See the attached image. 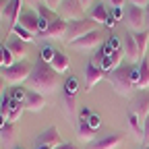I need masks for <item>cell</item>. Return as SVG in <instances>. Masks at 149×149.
<instances>
[{
	"mask_svg": "<svg viewBox=\"0 0 149 149\" xmlns=\"http://www.w3.org/2000/svg\"><path fill=\"white\" fill-rule=\"evenodd\" d=\"M108 17H110V13L106 10V4H102V2H97L95 6H93V10L89 13V19H93L95 23H102V25H106Z\"/></svg>",
	"mask_w": 149,
	"mask_h": 149,
	"instance_id": "d6986e66",
	"label": "cell"
},
{
	"mask_svg": "<svg viewBox=\"0 0 149 149\" xmlns=\"http://www.w3.org/2000/svg\"><path fill=\"white\" fill-rule=\"evenodd\" d=\"M141 149H147V147H141Z\"/></svg>",
	"mask_w": 149,
	"mask_h": 149,
	"instance_id": "c3c4849f",
	"label": "cell"
},
{
	"mask_svg": "<svg viewBox=\"0 0 149 149\" xmlns=\"http://www.w3.org/2000/svg\"><path fill=\"white\" fill-rule=\"evenodd\" d=\"M6 4H8V0H0V17H2L4 8H6Z\"/></svg>",
	"mask_w": 149,
	"mask_h": 149,
	"instance_id": "7bdbcfd3",
	"label": "cell"
},
{
	"mask_svg": "<svg viewBox=\"0 0 149 149\" xmlns=\"http://www.w3.org/2000/svg\"><path fill=\"white\" fill-rule=\"evenodd\" d=\"M124 56H126L130 62H135V60L141 58L139 46H137V40H135V33H130V31L124 33Z\"/></svg>",
	"mask_w": 149,
	"mask_h": 149,
	"instance_id": "9a60e30c",
	"label": "cell"
},
{
	"mask_svg": "<svg viewBox=\"0 0 149 149\" xmlns=\"http://www.w3.org/2000/svg\"><path fill=\"white\" fill-rule=\"evenodd\" d=\"M21 4H23V0H8V4L2 13V17L8 21V31H13V27L19 23V15H21Z\"/></svg>",
	"mask_w": 149,
	"mask_h": 149,
	"instance_id": "4fadbf2b",
	"label": "cell"
},
{
	"mask_svg": "<svg viewBox=\"0 0 149 149\" xmlns=\"http://www.w3.org/2000/svg\"><path fill=\"white\" fill-rule=\"evenodd\" d=\"M130 4H135V6H141V8H145L147 4H149V0H128Z\"/></svg>",
	"mask_w": 149,
	"mask_h": 149,
	"instance_id": "74e56055",
	"label": "cell"
},
{
	"mask_svg": "<svg viewBox=\"0 0 149 149\" xmlns=\"http://www.w3.org/2000/svg\"><path fill=\"white\" fill-rule=\"evenodd\" d=\"M100 42H102V31H100V29H93V31L85 33L83 37H79V40L70 42L68 46L74 48V50H91V48L100 46Z\"/></svg>",
	"mask_w": 149,
	"mask_h": 149,
	"instance_id": "52a82bcc",
	"label": "cell"
},
{
	"mask_svg": "<svg viewBox=\"0 0 149 149\" xmlns=\"http://www.w3.org/2000/svg\"><path fill=\"white\" fill-rule=\"evenodd\" d=\"M95 25L97 23L93 21V19H77V21H68V29H66V35H64V42L70 44L74 40H79V37H83L85 33L97 29Z\"/></svg>",
	"mask_w": 149,
	"mask_h": 149,
	"instance_id": "277c9868",
	"label": "cell"
},
{
	"mask_svg": "<svg viewBox=\"0 0 149 149\" xmlns=\"http://www.w3.org/2000/svg\"><path fill=\"white\" fill-rule=\"evenodd\" d=\"M42 2L48 6V8H52V10H56V8H60V4L64 2V0H42Z\"/></svg>",
	"mask_w": 149,
	"mask_h": 149,
	"instance_id": "d590c367",
	"label": "cell"
},
{
	"mask_svg": "<svg viewBox=\"0 0 149 149\" xmlns=\"http://www.w3.org/2000/svg\"><path fill=\"white\" fill-rule=\"evenodd\" d=\"M19 25L25 27L27 31H31L33 35L40 33V15L33 13V10H21L19 15Z\"/></svg>",
	"mask_w": 149,
	"mask_h": 149,
	"instance_id": "8fae6325",
	"label": "cell"
},
{
	"mask_svg": "<svg viewBox=\"0 0 149 149\" xmlns=\"http://www.w3.org/2000/svg\"><path fill=\"white\" fill-rule=\"evenodd\" d=\"M135 40H137V46H139V54H141V60L145 58V50H147V44H149V31H139L135 33Z\"/></svg>",
	"mask_w": 149,
	"mask_h": 149,
	"instance_id": "cb8c5ba5",
	"label": "cell"
},
{
	"mask_svg": "<svg viewBox=\"0 0 149 149\" xmlns=\"http://www.w3.org/2000/svg\"><path fill=\"white\" fill-rule=\"evenodd\" d=\"M10 33H13V35H17L19 40H23V42H27V44H31V42L35 40V35H33L31 31H27L25 27H21L19 23H17V25L13 27V31H10Z\"/></svg>",
	"mask_w": 149,
	"mask_h": 149,
	"instance_id": "d4e9b609",
	"label": "cell"
},
{
	"mask_svg": "<svg viewBox=\"0 0 149 149\" xmlns=\"http://www.w3.org/2000/svg\"><path fill=\"white\" fill-rule=\"evenodd\" d=\"M108 46L114 50V52L122 50V48H120V37H118V35H110V37H108Z\"/></svg>",
	"mask_w": 149,
	"mask_h": 149,
	"instance_id": "e575fe53",
	"label": "cell"
},
{
	"mask_svg": "<svg viewBox=\"0 0 149 149\" xmlns=\"http://www.w3.org/2000/svg\"><path fill=\"white\" fill-rule=\"evenodd\" d=\"M135 114L137 116H149V93H141L135 102Z\"/></svg>",
	"mask_w": 149,
	"mask_h": 149,
	"instance_id": "ffe728a7",
	"label": "cell"
},
{
	"mask_svg": "<svg viewBox=\"0 0 149 149\" xmlns=\"http://www.w3.org/2000/svg\"><path fill=\"white\" fill-rule=\"evenodd\" d=\"M52 68L58 72V74H64L66 70H68V66H70V60H68V56L64 54V52H60V50H56V54H54V58H52Z\"/></svg>",
	"mask_w": 149,
	"mask_h": 149,
	"instance_id": "2e32d148",
	"label": "cell"
},
{
	"mask_svg": "<svg viewBox=\"0 0 149 149\" xmlns=\"http://www.w3.org/2000/svg\"><path fill=\"white\" fill-rule=\"evenodd\" d=\"M77 135H79V139H83V141H87V143H91L93 139H97V137H95V130L89 126V122H87L85 118H79V120H77Z\"/></svg>",
	"mask_w": 149,
	"mask_h": 149,
	"instance_id": "ac0fdd59",
	"label": "cell"
},
{
	"mask_svg": "<svg viewBox=\"0 0 149 149\" xmlns=\"http://www.w3.org/2000/svg\"><path fill=\"white\" fill-rule=\"evenodd\" d=\"M60 13L64 21H77V19H83V6L79 0H64L60 4Z\"/></svg>",
	"mask_w": 149,
	"mask_h": 149,
	"instance_id": "9c48e42d",
	"label": "cell"
},
{
	"mask_svg": "<svg viewBox=\"0 0 149 149\" xmlns=\"http://www.w3.org/2000/svg\"><path fill=\"white\" fill-rule=\"evenodd\" d=\"M23 106H25L27 110H31V112H40V110L46 106V97L42 95L40 91H35V89H29V87H27V93H25V102H23Z\"/></svg>",
	"mask_w": 149,
	"mask_h": 149,
	"instance_id": "5bb4252c",
	"label": "cell"
},
{
	"mask_svg": "<svg viewBox=\"0 0 149 149\" xmlns=\"http://www.w3.org/2000/svg\"><path fill=\"white\" fill-rule=\"evenodd\" d=\"M0 139H2L4 143H10L15 139V124L13 122H6V126L0 128Z\"/></svg>",
	"mask_w": 149,
	"mask_h": 149,
	"instance_id": "83f0119b",
	"label": "cell"
},
{
	"mask_svg": "<svg viewBox=\"0 0 149 149\" xmlns=\"http://www.w3.org/2000/svg\"><path fill=\"white\" fill-rule=\"evenodd\" d=\"M124 21H126V27H128L130 31H135V33L143 31V27H145V10H143L141 6L130 4V6L124 10Z\"/></svg>",
	"mask_w": 149,
	"mask_h": 149,
	"instance_id": "8992f818",
	"label": "cell"
},
{
	"mask_svg": "<svg viewBox=\"0 0 149 149\" xmlns=\"http://www.w3.org/2000/svg\"><path fill=\"white\" fill-rule=\"evenodd\" d=\"M62 100H64V108L68 112V116H74V112H77V102H74V97L72 95H62Z\"/></svg>",
	"mask_w": 149,
	"mask_h": 149,
	"instance_id": "f546056e",
	"label": "cell"
},
{
	"mask_svg": "<svg viewBox=\"0 0 149 149\" xmlns=\"http://www.w3.org/2000/svg\"><path fill=\"white\" fill-rule=\"evenodd\" d=\"M35 8L40 10V17H42V19H46V21H50V23H52V21H56V19H58V17H56V10L48 8V6H46L44 2H40V4L35 6Z\"/></svg>",
	"mask_w": 149,
	"mask_h": 149,
	"instance_id": "4316f807",
	"label": "cell"
},
{
	"mask_svg": "<svg viewBox=\"0 0 149 149\" xmlns=\"http://www.w3.org/2000/svg\"><path fill=\"white\" fill-rule=\"evenodd\" d=\"M128 124H130V130H133L135 135H141L143 137V128L139 126V116L135 114V112H130V114H128Z\"/></svg>",
	"mask_w": 149,
	"mask_h": 149,
	"instance_id": "f1b7e54d",
	"label": "cell"
},
{
	"mask_svg": "<svg viewBox=\"0 0 149 149\" xmlns=\"http://www.w3.org/2000/svg\"><path fill=\"white\" fill-rule=\"evenodd\" d=\"M128 74H130V81H133V85L139 87V66H137V64L128 66Z\"/></svg>",
	"mask_w": 149,
	"mask_h": 149,
	"instance_id": "d6a6232c",
	"label": "cell"
},
{
	"mask_svg": "<svg viewBox=\"0 0 149 149\" xmlns=\"http://www.w3.org/2000/svg\"><path fill=\"white\" fill-rule=\"evenodd\" d=\"M25 93H27V89H23V87H13V93H10V97L15 100V102H25Z\"/></svg>",
	"mask_w": 149,
	"mask_h": 149,
	"instance_id": "4dcf8cb0",
	"label": "cell"
},
{
	"mask_svg": "<svg viewBox=\"0 0 149 149\" xmlns=\"http://www.w3.org/2000/svg\"><path fill=\"white\" fill-rule=\"evenodd\" d=\"M56 149H79V147H77V145H72V143H60Z\"/></svg>",
	"mask_w": 149,
	"mask_h": 149,
	"instance_id": "60d3db41",
	"label": "cell"
},
{
	"mask_svg": "<svg viewBox=\"0 0 149 149\" xmlns=\"http://www.w3.org/2000/svg\"><path fill=\"white\" fill-rule=\"evenodd\" d=\"M0 77H2V72H0Z\"/></svg>",
	"mask_w": 149,
	"mask_h": 149,
	"instance_id": "681fc988",
	"label": "cell"
},
{
	"mask_svg": "<svg viewBox=\"0 0 149 149\" xmlns=\"http://www.w3.org/2000/svg\"><path fill=\"white\" fill-rule=\"evenodd\" d=\"M143 141L149 145V116H145V122H143Z\"/></svg>",
	"mask_w": 149,
	"mask_h": 149,
	"instance_id": "8d00e7d4",
	"label": "cell"
},
{
	"mask_svg": "<svg viewBox=\"0 0 149 149\" xmlns=\"http://www.w3.org/2000/svg\"><path fill=\"white\" fill-rule=\"evenodd\" d=\"M23 108H25V106H23L21 102H15V100H13V102H10V106H8V114H6V120L15 124V122L19 120V116H21Z\"/></svg>",
	"mask_w": 149,
	"mask_h": 149,
	"instance_id": "7402d4cb",
	"label": "cell"
},
{
	"mask_svg": "<svg viewBox=\"0 0 149 149\" xmlns=\"http://www.w3.org/2000/svg\"><path fill=\"white\" fill-rule=\"evenodd\" d=\"M27 48H29V44L27 42H23V40H10L8 42V50L13 52V56H15V60H25V56H27Z\"/></svg>",
	"mask_w": 149,
	"mask_h": 149,
	"instance_id": "e0dca14e",
	"label": "cell"
},
{
	"mask_svg": "<svg viewBox=\"0 0 149 149\" xmlns=\"http://www.w3.org/2000/svg\"><path fill=\"white\" fill-rule=\"evenodd\" d=\"M62 141L60 137V130L56 128V126H48L44 133H40L35 137V149H56Z\"/></svg>",
	"mask_w": 149,
	"mask_h": 149,
	"instance_id": "5b68a950",
	"label": "cell"
},
{
	"mask_svg": "<svg viewBox=\"0 0 149 149\" xmlns=\"http://www.w3.org/2000/svg\"><path fill=\"white\" fill-rule=\"evenodd\" d=\"M145 13H147V15H149V4H147V6H145Z\"/></svg>",
	"mask_w": 149,
	"mask_h": 149,
	"instance_id": "7dc6e473",
	"label": "cell"
},
{
	"mask_svg": "<svg viewBox=\"0 0 149 149\" xmlns=\"http://www.w3.org/2000/svg\"><path fill=\"white\" fill-rule=\"evenodd\" d=\"M108 2L112 4V8H120V6L124 4V0H108Z\"/></svg>",
	"mask_w": 149,
	"mask_h": 149,
	"instance_id": "b9f144b4",
	"label": "cell"
},
{
	"mask_svg": "<svg viewBox=\"0 0 149 149\" xmlns=\"http://www.w3.org/2000/svg\"><path fill=\"white\" fill-rule=\"evenodd\" d=\"M0 100H2V81H0Z\"/></svg>",
	"mask_w": 149,
	"mask_h": 149,
	"instance_id": "bcb514c9",
	"label": "cell"
},
{
	"mask_svg": "<svg viewBox=\"0 0 149 149\" xmlns=\"http://www.w3.org/2000/svg\"><path fill=\"white\" fill-rule=\"evenodd\" d=\"M114 25H116V19L110 15V17H108V21H106V27H108V29H114Z\"/></svg>",
	"mask_w": 149,
	"mask_h": 149,
	"instance_id": "ab89813d",
	"label": "cell"
},
{
	"mask_svg": "<svg viewBox=\"0 0 149 149\" xmlns=\"http://www.w3.org/2000/svg\"><path fill=\"white\" fill-rule=\"evenodd\" d=\"M54 54H56V50H54V48H50V46H44V48H42V54H40V58H42L44 62H52Z\"/></svg>",
	"mask_w": 149,
	"mask_h": 149,
	"instance_id": "1f68e13d",
	"label": "cell"
},
{
	"mask_svg": "<svg viewBox=\"0 0 149 149\" xmlns=\"http://www.w3.org/2000/svg\"><path fill=\"white\" fill-rule=\"evenodd\" d=\"M79 91V79L77 77H66L64 79V95H77Z\"/></svg>",
	"mask_w": 149,
	"mask_h": 149,
	"instance_id": "484cf974",
	"label": "cell"
},
{
	"mask_svg": "<svg viewBox=\"0 0 149 149\" xmlns=\"http://www.w3.org/2000/svg\"><path fill=\"white\" fill-rule=\"evenodd\" d=\"M149 87V60L143 58L139 64V89H147Z\"/></svg>",
	"mask_w": 149,
	"mask_h": 149,
	"instance_id": "44dd1931",
	"label": "cell"
},
{
	"mask_svg": "<svg viewBox=\"0 0 149 149\" xmlns=\"http://www.w3.org/2000/svg\"><path fill=\"white\" fill-rule=\"evenodd\" d=\"M58 79H60V74L52 68L50 62H44L42 58H37V62L33 64V72L27 79V85H29V89H35L40 93H50L56 89Z\"/></svg>",
	"mask_w": 149,
	"mask_h": 149,
	"instance_id": "6da1fadb",
	"label": "cell"
},
{
	"mask_svg": "<svg viewBox=\"0 0 149 149\" xmlns=\"http://www.w3.org/2000/svg\"><path fill=\"white\" fill-rule=\"evenodd\" d=\"M17 149H21V147H17Z\"/></svg>",
	"mask_w": 149,
	"mask_h": 149,
	"instance_id": "f907efd6",
	"label": "cell"
},
{
	"mask_svg": "<svg viewBox=\"0 0 149 149\" xmlns=\"http://www.w3.org/2000/svg\"><path fill=\"white\" fill-rule=\"evenodd\" d=\"M108 81L112 83V87H114L116 93H120V95H130V91H133V81H130V74H128V66H118L114 68L112 72L106 74Z\"/></svg>",
	"mask_w": 149,
	"mask_h": 149,
	"instance_id": "7a4b0ae2",
	"label": "cell"
},
{
	"mask_svg": "<svg viewBox=\"0 0 149 149\" xmlns=\"http://www.w3.org/2000/svg\"><path fill=\"white\" fill-rule=\"evenodd\" d=\"M15 62H17V60H15L13 52L8 50V46H0V66L8 68V66H13Z\"/></svg>",
	"mask_w": 149,
	"mask_h": 149,
	"instance_id": "603a6c76",
	"label": "cell"
},
{
	"mask_svg": "<svg viewBox=\"0 0 149 149\" xmlns=\"http://www.w3.org/2000/svg\"><path fill=\"white\" fill-rule=\"evenodd\" d=\"M66 29H68V21H64L62 17H58L56 21H52V23L48 25V29H46L44 33H40V37H50V40H64Z\"/></svg>",
	"mask_w": 149,
	"mask_h": 149,
	"instance_id": "ba28073f",
	"label": "cell"
},
{
	"mask_svg": "<svg viewBox=\"0 0 149 149\" xmlns=\"http://www.w3.org/2000/svg\"><path fill=\"white\" fill-rule=\"evenodd\" d=\"M122 143V135H106V137H97V139H93L87 149H114Z\"/></svg>",
	"mask_w": 149,
	"mask_h": 149,
	"instance_id": "7c38bea8",
	"label": "cell"
},
{
	"mask_svg": "<svg viewBox=\"0 0 149 149\" xmlns=\"http://www.w3.org/2000/svg\"><path fill=\"white\" fill-rule=\"evenodd\" d=\"M79 2H81V6H87V4H89V0H79Z\"/></svg>",
	"mask_w": 149,
	"mask_h": 149,
	"instance_id": "f6af8a7d",
	"label": "cell"
},
{
	"mask_svg": "<svg viewBox=\"0 0 149 149\" xmlns=\"http://www.w3.org/2000/svg\"><path fill=\"white\" fill-rule=\"evenodd\" d=\"M89 126L93 128V130H97L100 126H102V118H100V114H95V112H91V116H89Z\"/></svg>",
	"mask_w": 149,
	"mask_h": 149,
	"instance_id": "836d02e7",
	"label": "cell"
},
{
	"mask_svg": "<svg viewBox=\"0 0 149 149\" xmlns=\"http://www.w3.org/2000/svg\"><path fill=\"white\" fill-rule=\"evenodd\" d=\"M23 2H27L29 6H37V4H40V2H42V0H23Z\"/></svg>",
	"mask_w": 149,
	"mask_h": 149,
	"instance_id": "ee69618b",
	"label": "cell"
},
{
	"mask_svg": "<svg viewBox=\"0 0 149 149\" xmlns=\"http://www.w3.org/2000/svg\"><path fill=\"white\" fill-rule=\"evenodd\" d=\"M33 72V64L29 60H17L13 66L4 68L2 70V77L10 83H21V81H27L29 74Z\"/></svg>",
	"mask_w": 149,
	"mask_h": 149,
	"instance_id": "3957f363",
	"label": "cell"
},
{
	"mask_svg": "<svg viewBox=\"0 0 149 149\" xmlns=\"http://www.w3.org/2000/svg\"><path fill=\"white\" fill-rule=\"evenodd\" d=\"M112 17H114V19H116V21H120V19L124 17V13H122L120 8H112Z\"/></svg>",
	"mask_w": 149,
	"mask_h": 149,
	"instance_id": "f35d334b",
	"label": "cell"
},
{
	"mask_svg": "<svg viewBox=\"0 0 149 149\" xmlns=\"http://www.w3.org/2000/svg\"><path fill=\"white\" fill-rule=\"evenodd\" d=\"M104 77H106V72L102 70V66L97 62H89L85 66V89H93Z\"/></svg>",
	"mask_w": 149,
	"mask_h": 149,
	"instance_id": "30bf717a",
	"label": "cell"
},
{
	"mask_svg": "<svg viewBox=\"0 0 149 149\" xmlns=\"http://www.w3.org/2000/svg\"><path fill=\"white\" fill-rule=\"evenodd\" d=\"M147 149H149V145H147Z\"/></svg>",
	"mask_w": 149,
	"mask_h": 149,
	"instance_id": "816d5d0a",
	"label": "cell"
}]
</instances>
